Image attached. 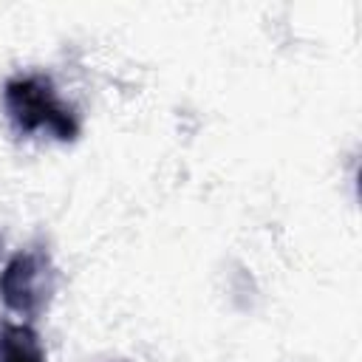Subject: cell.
<instances>
[{
    "label": "cell",
    "mask_w": 362,
    "mask_h": 362,
    "mask_svg": "<svg viewBox=\"0 0 362 362\" xmlns=\"http://www.w3.org/2000/svg\"><path fill=\"white\" fill-rule=\"evenodd\" d=\"M3 105L11 124L20 133H51L59 141H71L79 133V122L74 110L57 96L51 79L40 74L14 76L3 88Z\"/></svg>",
    "instance_id": "6da1fadb"
},
{
    "label": "cell",
    "mask_w": 362,
    "mask_h": 362,
    "mask_svg": "<svg viewBox=\"0 0 362 362\" xmlns=\"http://www.w3.org/2000/svg\"><path fill=\"white\" fill-rule=\"evenodd\" d=\"M54 294V266L40 249L17 252L0 272V297L8 311L20 317H37L45 311Z\"/></svg>",
    "instance_id": "7a4b0ae2"
},
{
    "label": "cell",
    "mask_w": 362,
    "mask_h": 362,
    "mask_svg": "<svg viewBox=\"0 0 362 362\" xmlns=\"http://www.w3.org/2000/svg\"><path fill=\"white\" fill-rule=\"evenodd\" d=\"M0 362H45L37 331L23 322H0Z\"/></svg>",
    "instance_id": "3957f363"
}]
</instances>
